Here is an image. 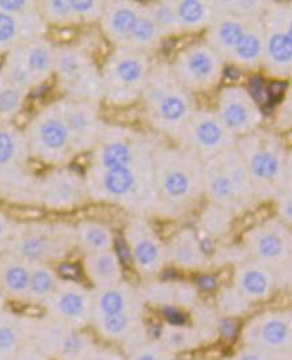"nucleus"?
Here are the masks:
<instances>
[{"instance_id":"f257e3e1","label":"nucleus","mask_w":292,"mask_h":360,"mask_svg":"<svg viewBox=\"0 0 292 360\" xmlns=\"http://www.w3.org/2000/svg\"><path fill=\"white\" fill-rule=\"evenodd\" d=\"M153 181L160 212H183L204 191L203 160L184 148L153 150Z\"/></svg>"},{"instance_id":"f03ea898","label":"nucleus","mask_w":292,"mask_h":360,"mask_svg":"<svg viewBox=\"0 0 292 360\" xmlns=\"http://www.w3.org/2000/svg\"><path fill=\"white\" fill-rule=\"evenodd\" d=\"M153 158L131 167L102 169L89 166L84 175L89 199L122 205L134 211H159Z\"/></svg>"},{"instance_id":"7ed1b4c3","label":"nucleus","mask_w":292,"mask_h":360,"mask_svg":"<svg viewBox=\"0 0 292 360\" xmlns=\"http://www.w3.org/2000/svg\"><path fill=\"white\" fill-rule=\"evenodd\" d=\"M236 147L247 165L256 199L277 198L291 190V159L279 136L256 129L236 139Z\"/></svg>"},{"instance_id":"20e7f679","label":"nucleus","mask_w":292,"mask_h":360,"mask_svg":"<svg viewBox=\"0 0 292 360\" xmlns=\"http://www.w3.org/2000/svg\"><path fill=\"white\" fill-rule=\"evenodd\" d=\"M141 96L153 127L175 138L195 112L190 91L179 83L167 65L151 68Z\"/></svg>"},{"instance_id":"39448f33","label":"nucleus","mask_w":292,"mask_h":360,"mask_svg":"<svg viewBox=\"0 0 292 360\" xmlns=\"http://www.w3.org/2000/svg\"><path fill=\"white\" fill-rule=\"evenodd\" d=\"M77 248L75 229L62 221H23L13 224L7 252L30 263L63 262Z\"/></svg>"},{"instance_id":"423d86ee","label":"nucleus","mask_w":292,"mask_h":360,"mask_svg":"<svg viewBox=\"0 0 292 360\" xmlns=\"http://www.w3.org/2000/svg\"><path fill=\"white\" fill-rule=\"evenodd\" d=\"M30 153L22 129L0 123V196L22 205L37 203L38 176L28 168Z\"/></svg>"},{"instance_id":"0eeeda50","label":"nucleus","mask_w":292,"mask_h":360,"mask_svg":"<svg viewBox=\"0 0 292 360\" xmlns=\"http://www.w3.org/2000/svg\"><path fill=\"white\" fill-rule=\"evenodd\" d=\"M150 71L146 52L119 46L108 55L101 71L102 98L116 105L135 102L144 92Z\"/></svg>"},{"instance_id":"6e6552de","label":"nucleus","mask_w":292,"mask_h":360,"mask_svg":"<svg viewBox=\"0 0 292 360\" xmlns=\"http://www.w3.org/2000/svg\"><path fill=\"white\" fill-rule=\"evenodd\" d=\"M30 158L50 167L67 166L74 158L70 134L58 101L39 110L23 129Z\"/></svg>"},{"instance_id":"1a4fd4ad","label":"nucleus","mask_w":292,"mask_h":360,"mask_svg":"<svg viewBox=\"0 0 292 360\" xmlns=\"http://www.w3.org/2000/svg\"><path fill=\"white\" fill-rule=\"evenodd\" d=\"M53 75L65 99L94 103L102 99L101 71L89 51L79 46L56 47Z\"/></svg>"},{"instance_id":"9d476101","label":"nucleus","mask_w":292,"mask_h":360,"mask_svg":"<svg viewBox=\"0 0 292 360\" xmlns=\"http://www.w3.org/2000/svg\"><path fill=\"white\" fill-rule=\"evenodd\" d=\"M27 335L28 342L50 360H83L96 345L84 330L67 327L47 316L27 318Z\"/></svg>"},{"instance_id":"9b49d317","label":"nucleus","mask_w":292,"mask_h":360,"mask_svg":"<svg viewBox=\"0 0 292 360\" xmlns=\"http://www.w3.org/2000/svg\"><path fill=\"white\" fill-rule=\"evenodd\" d=\"M263 15L265 49L262 63L275 77H288L292 68V13L288 4L268 3Z\"/></svg>"},{"instance_id":"f8f14e48","label":"nucleus","mask_w":292,"mask_h":360,"mask_svg":"<svg viewBox=\"0 0 292 360\" xmlns=\"http://www.w3.org/2000/svg\"><path fill=\"white\" fill-rule=\"evenodd\" d=\"M244 245L251 259L271 270L290 271L292 254L291 232L279 219H269L244 233Z\"/></svg>"},{"instance_id":"ddd939ff","label":"nucleus","mask_w":292,"mask_h":360,"mask_svg":"<svg viewBox=\"0 0 292 360\" xmlns=\"http://www.w3.org/2000/svg\"><path fill=\"white\" fill-rule=\"evenodd\" d=\"M171 71L186 90L204 92L219 84L223 58L207 41H198L179 53Z\"/></svg>"},{"instance_id":"4468645a","label":"nucleus","mask_w":292,"mask_h":360,"mask_svg":"<svg viewBox=\"0 0 292 360\" xmlns=\"http://www.w3.org/2000/svg\"><path fill=\"white\" fill-rule=\"evenodd\" d=\"M153 147L139 135H131V132L127 135L120 127L104 126L99 142L91 151L89 166L102 169L131 167L153 158Z\"/></svg>"},{"instance_id":"2eb2a0df","label":"nucleus","mask_w":292,"mask_h":360,"mask_svg":"<svg viewBox=\"0 0 292 360\" xmlns=\"http://www.w3.org/2000/svg\"><path fill=\"white\" fill-rule=\"evenodd\" d=\"M178 139L183 146L182 148L196 155L203 162L223 154L236 144V138L229 134L216 114L205 110H198L192 114Z\"/></svg>"},{"instance_id":"dca6fc26","label":"nucleus","mask_w":292,"mask_h":360,"mask_svg":"<svg viewBox=\"0 0 292 360\" xmlns=\"http://www.w3.org/2000/svg\"><path fill=\"white\" fill-rule=\"evenodd\" d=\"M89 200L84 176L67 166L53 167L38 178L37 203L51 211H71Z\"/></svg>"},{"instance_id":"f3484780","label":"nucleus","mask_w":292,"mask_h":360,"mask_svg":"<svg viewBox=\"0 0 292 360\" xmlns=\"http://www.w3.org/2000/svg\"><path fill=\"white\" fill-rule=\"evenodd\" d=\"M46 316L71 328L83 330L92 321V291L72 279H63L43 306Z\"/></svg>"},{"instance_id":"a211bd4d","label":"nucleus","mask_w":292,"mask_h":360,"mask_svg":"<svg viewBox=\"0 0 292 360\" xmlns=\"http://www.w3.org/2000/svg\"><path fill=\"white\" fill-rule=\"evenodd\" d=\"M125 235L129 257L140 275L151 278L165 269L168 262L165 245L146 219L141 217L131 219Z\"/></svg>"},{"instance_id":"6ab92c4d","label":"nucleus","mask_w":292,"mask_h":360,"mask_svg":"<svg viewBox=\"0 0 292 360\" xmlns=\"http://www.w3.org/2000/svg\"><path fill=\"white\" fill-rule=\"evenodd\" d=\"M216 116L234 138H241L259 129L263 114L248 90L229 86L217 96Z\"/></svg>"},{"instance_id":"aec40b11","label":"nucleus","mask_w":292,"mask_h":360,"mask_svg":"<svg viewBox=\"0 0 292 360\" xmlns=\"http://www.w3.org/2000/svg\"><path fill=\"white\" fill-rule=\"evenodd\" d=\"M58 104L70 134L74 156L91 153L99 142L104 127L98 103L61 98Z\"/></svg>"},{"instance_id":"412c9836","label":"nucleus","mask_w":292,"mask_h":360,"mask_svg":"<svg viewBox=\"0 0 292 360\" xmlns=\"http://www.w3.org/2000/svg\"><path fill=\"white\" fill-rule=\"evenodd\" d=\"M244 346L271 351H291L292 315L290 309L266 311L246 323L241 330Z\"/></svg>"},{"instance_id":"4be33fe9","label":"nucleus","mask_w":292,"mask_h":360,"mask_svg":"<svg viewBox=\"0 0 292 360\" xmlns=\"http://www.w3.org/2000/svg\"><path fill=\"white\" fill-rule=\"evenodd\" d=\"M32 80L35 90L51 79L55 72L56 46L44 37L31 39L8 52Z\"/></svg>"},{"instance_id":"5701e85b","label":"nucleus","mask_w":292,"mask_h":360,"mask_svg":"<svg viewBox=\"0 0 292 360\" xmlns=\"http://www.w3.org/2000/svg\"><path fill=\"white\" fill-rule=\"evenodd\" d=\"M253 18L231 13L222 6L220 1H214V15L208 25L207 43L223 58V60L229 59Z\"/></svg>"},{"instance_id":"b1692460","label":"nucleus","mask_w":292,"mask_h":360,"mask_svg":"<svg viewBox=\"0 0 292 360\" xmlns=\"http://www.w3.org/2000/svg\"><path fill=\"white\" fill-rule=\"evenodd\" d=\"M234 282V287L241 295L250 303H255L271 297L278 279L275 271L250 259L238 264Z\"/></svg>"},{"instance_id":"393cba45","label":"nucleus","mask_w":292,"mask_h":360,"mask_svg":"<svg viewBox=\"0 0 292 360\" xmlns=\"http://www.w3.org/2000/svg\"><path fill=\"white\" fill-rule=\"evenodd\" d=\"M141 294L125 282L92 291V321L120 314H141Z\"/></svg>"},{"instance_id":"a878e982","label":"nucleus","mask_w":292,"mask_h":360,"mask_svg":"<svg viewBox=\"0 0 292 360\" xmlns=\"http://www.w3.org/2000/svg\"><path fill=\"white\" fill-rule=\"evenodd\" d=\"M143 4L137 1H104L99 23L103 34L115 44L125 46L141 13Z\"/></svg>"},{"instance_id":"bb28decb","label":"nucleus","mask_w":292,"mask_h":360,"mask_svg":"<svg viewBox=\"0 0 292 360\" xmlns=\"http://www.w3.org/2000/svg\"><path fill=\"white\" fill-rule=\"evenodd\" d=\"M46 28L40 13L18 16L0 11V55H7L27 40L44 37Z\"/></svg>"},{"instance_id":"cd10ccee","label":"nucleus","mask_w":292,"mask_h":360,"mask_svg":"<svg viewBox=\"0 0 292 360\" xmlns=\"http://www.w3.org/2000/svg\"><path fill=\"white\" fill-rule=\"evenodd\" d=\"M91 324H94L96 334L113 343L129 345L132 339L134 346L137 347L144 342L139 340L144 335V326L141 321V314L138 312L98 318L94 319Z\"/></svg>"},{"instance_id":"c85d7f7f","label":"nucleus","mask_w":292,"mask_h":360,"mask_svg":"<svg viewBox=\"0 0 292 360\" xmlns=\"http://www.w3.org/2000/svg\"><path fill=\"white\" fill-rule=\"evenodd\" d=\"M203 187L208 199L215 206L222 207L229 212L241 211L243 208L219 155L203 162Z\"/></svg>"},{"instance_id":"c756f323","label":"nucleus","mask_w":292,"mask_h":360,"mask_svg":"<svg viewBox=\"0 0 292 360\" xmlns=\"http://www.w3.org/2000/svg\"><path fill=\"white\" fill-rule=\"evenodd\" d=\"M31 279V263L11 252L0 254V291L1 295L26 303Z\"/></svg>"},{"instance_id":"7c9ffc66","label":"nucleus","mask_w":292,"mask_h":360,"mask_svg":"<svg viewBox=\"0 0 292 360\" xmlns=\"http://www.w3.org/2000/svg\"><path fill=\"white\" fill-rule=\"evenodd\" d=\"M167 259L183 270H201L207 266V252L196 232L190 229L177 232L165 245Z\"/></svg>"},{"instance_id":"2f4dec72","label":"nucleus","mask_w":292,"mask_h":360,"mask_svg":"<svg viewBox=\"0 0 292 360\" xmlns=\"http://www.w3.org/2000/svg\"><path fill=\"white\" fill-rule=\"evenodd\" d=\"M82 269L95 290H104L122 282V264L114 250L84 255Z\"/></svg>"},{"instance_id":"473e14b6","label":"nucleus","mask_w":292,"mask_h":360,"mask_svg":"<svg viewBox=\"0 0 292 360\" xmlns=\"http://www.w3.org/2000/svg\"><path fill=\"white\" fill-rule=\"evenodd\" d=\"M263 49H265V25H263V15L255 16L247 30L231 53L229 60L236 65H244L247 68H254L262 63L263 58Z\"/></svg>"},{"instance_id":"72a5a7b5","label":"nucleus","mask_w":292,"mask_h":360,"mask_svg":"<svg viewBox=\"0 0 292 360\" xmlns=\"http://www.w3.org/2000/svg\"><path fill=\"white\" fill-rule=\"evenodd\" d=\"M219 156L229 181L234 187V191L236 193L239 203L243 208L248 206L253 200L256 199V196H255L254 187L251 183L248 168L241 156V151L235 144L234 147H231Z\"/></svg>"},{"instance_id":"f704fd0d","label":"nucleus","mask_w":292,"mask_h":360,"mask_svg":"<svg viewBox=\"0 0 292 360\" xmlns=\"http://www.w3.org/2000/svg\"><path fill=\"white\" fill-rule=\"evenodd\" d=\"M74 229L77 248L84 255L114 250V232L106 223L94 219H84L75 224Z\"/></svg>"},{"instance_id":"c9c22d12","label":"nucleus","mask_w":292,"mask_h":360,"mask_svg":"<svg viewBox=\"0 0 292 360\" xmlns=\"http://www.w3.org/2000/svg\"><path fill=\"white\" fill-rule=\"evenodd\" d=\"M27 340L26 316L0 309V360H13Z\"/></svg>"},{"instance_id":"e433bc0d","label":"nucleus","mask_w":292,"mask_h":360,"mask_svg":"<svg viewBox=\"0 0 292 360\" xmlns=\"http://www.w3.org/2000/svg\"><path fill=\"white\" fill-rule=\"evenodd\" d=\"M59 282L61 276L52 264L31 263V279L26 303L43 307L55 292Z\"/></svg>"},{"instance_id":"4c0bfd02","label":"nucleus","mask_w":292,"mask_h":360,"mask_svg":"<svg viewBox=\"0 0 292 360\" xmlns=\"http://www.w3.org/2000/svg\"><path fill=\"white\" fill-rule=\"evenodd\" d=\"M182 31H199L208 27L214 15V1L182 0L175 1Z\"/></svg>"},{"instance_id":"58836bf2","label":"nucleus","mask_w":292,"mask_h":360,"mask_svg":"<svg viewBox=\"0 0 292 360\" xmlns=\"http://www.w3.org/2000/svg\"><path fill=\"white\" fill-rule=\"evenodd\" d=\"M160 37L162 34L156 26V23L153 22V16L148 11V7L143 4L139 18L125 46L138 51L146 52L153 49V46L159 41Z\"/></svg>"},{"instance_id":"ea45409f","label":"nucleus","mask_w":292,"mask_h":360,"mask_svg":"<svg viewBox=\"0 0 292 360\" xmlns=\"http://www.w3.org/2000/svg\"><path fill=\"white\" fill-rule=\"evenodd\" d=\"M172 355L178 352L190 351L198 347L202 342V336L191 327L182 324H168L162 330L159 340Z\"/></svg>"},{"instance_id":"a19ab883","label":"nucleus","mask_w":292,"mask_h":360,"mask_svg":"<svg viewBox=\"0 0 292 360\" xmlns=\"http://www.w3.org/2000/svg\"><path fill=\"white\" fill-rule=\"evenodd\" d=\"M27 94L10 83L0 71V123H13L26 103Z\"/></svg>"},{"instance_id":"79ce46f5","label":"nucleus","mask_w":292,"mask_h":360,"mask_svg":"<svg viewBox=\"0 0 292 360\" xmlns=\"http://www.w3.org/2000/svg\"><path fill=\"white\" fill-rule=\"evenodd\" d=\"M42 19L49 26L70 27L80 25L79 18L71 7L70 0L39 1Z\"/></svg>"},{"instance_id":"37998d69","label":"nucleus","mask_w":292,"mask_h":360,"mask_svg":"<svg viewBox=\"0 0 292 360\" xmlns=\"http://www.w3.org/2000/svg\"><path fill=\"white\" fill-rule=\"evenodd\" d=\"M147 7L162 35L183 32L175 10V1H155Z\"/></svg>"},{"instance_id":"c03bdc74","label":"nucleus","mask_w":292,"mask_h":360,"mask_svg":"<svg viewBox=\"0 0 292 360\" xmlns=\"http://www.w3.org/2000/svg\"><path fill=\"white\" fill-rule=\"evenodd\" d=\"M251 303L235 287H224L217 295V307L227 318H238L250 309Z\"/></svg>"},{"instance_id":"a18cd8bd","label":"nucleus","mask_w":292,"mask_h":360,"mask_svg":"<svg viewBox=\"0 0 292 360\" xmlns=\"http://www.w3.org/2000/svg\"><path fill=\"white\" fill-rule=\"evenodd\" d=\"M126 360H175L167 348L159 342H143L139 346L132 348Z\"/></svg>"},{"instance_id":"49530a36","label":"nucleus","mask_w":292,"mask_h":360,"mask_svg":"<svg viewBox=\"0 0 292 360\" xmlns=\"http://www.w3.org/2000/svg\"><path fill=\"white\" fill-rule=\"evenodd\" d=\"M72 10L77 13L80 25L99 22L102 16L104 1L96 0H70Z\"/></svg>"},{"instance_id":"de8ad7c7","label":"nucleus","mask_w":292,"mask_h":360,"mask_svg":"<svg viewBox=\"0 0 292 360\" xmlns=\"http://www.w3.org/2000/svg\"><path fill=\"white\" fill-rule=\"evenodd\" d=\"M232 360H292L291 351H271L244 346Z\"/></svg>"},{"instance_id":"09e8293b","label":"nucleus","mask_w":292,"mask_h":360,"mask_svg":"<svg viewBox=\"0 0 292 360\" xmlns=\"http://www.w3.org/2000/svg\"><path fill=\"white\" fill-rule=\"evenodd\" d=\"M231 217V212L219 206H211L207 212H204V229L208 231V233L212 235H219L223 233V231L229 227V220Z\"/></svg>"},{"instance_id":"8fccbe9b","label":"nucleus","mask_w":292,"mask_h":360,"mask_svg":"<svg viewBox=\"0 0 292 360\" xmlns=\"http://www.w3.org/2000/svg\"><path fill=\"white\" fill-rule=\"evenodd\" d=\"M13 224L15 221L13 219L0 210V254L7 252L8 250L13 238Z\"/></svg>"},{"instance_id":"3c124183","label":"nucleus","mask_w":292,"mask_h":360,"mask_svg":"<svg viewBox=\"0 0 292 360\" xmlns=\"http://www.w3.org/2000/svg\"><path fill=\"white\" fill-rule=\"evenodd\" d=\"M278 199V211H279V220L284 224H291V191L286 190L277 196Z\"/></svg>"},{"instance_id":"603ef678","label":"nucleus","mask_w":292,"mask_h":360,"mask_svg":"<svg viewBox=\"0 0 292 360\" xmlns=\"http://www.w3.org/2000/svg\"><path fill=\"white\" fill-rule=\"evenodd\" d=\"M83 360H126L120 352L113 348L102 347L95 345L89 355Z\"/></svg>"},{"instance_id":"864d4df0","label":"nucleus","mask_w":292,"mask_h":360,"mask_svg":"<svg viewBox=\"0 0 292 360\" xmlns=\"http://www.w3.org/2000/svg\"><path fill=\"white\" fill-rule=\"evenodd\" d=\"M13 360H50L46 355H43L38 348L35 347L31 342L27 340L23 347L15 355Z\"/></svg>"},{"instance_id":"5fc2aeb1","label":"nucleus","mask_w":292,"mask_h":360,"mask_svg":"<svg viewBox=\"0 0 292 360\" xmlns=\"http://www.w3.org/2000/svg\"><path fill=\"white\" fill-rule=\"evenodd\" d=\"M198 284H199L203 290L210 291V290H214V288H215L216 284H217V281H216L214 276L203 275V276H201V278L198 279Z\"/></svg>"},{"instance_id":"6e6d98bb","label":"nucleus","mask_w":292,"mask_h":360,"mask_svg":"<svg viewBox=\"0 0 292 360\" xmlns=\"http://www.w3.org/2000/svg\"><path fill=\"white\" fill-rule=\"evenodd\" d=\"M0 295H1V291H0Z\"/></svg>"},{"instance_id":"4d7b16f0","label":"nucleus","mask_w":292,"mask_h":360,"mask_svg":"<svg viewBox=\"0 0 292 360\" xmlns=\"http://www.w3.org/2000/svg\"><path fill=\"white\" fill-rule=\"evenodd\" d=\"M0 309H1V307H0Z\"/></svg>"}]
</instances>
